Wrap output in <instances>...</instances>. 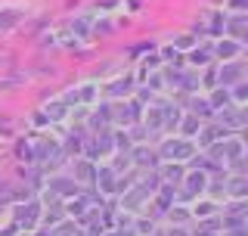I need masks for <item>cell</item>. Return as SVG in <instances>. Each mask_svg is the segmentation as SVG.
<instances>
[{"label":"cell","instance_id":"1","mask_svg":"<svg viewBox=\"0 0 248 236\" xmlns=\"http://www.w3.org/2000/svg\"><path fill=\"white\" fill-rule=\"evenodd\" d=\"M161 152H165L168 159H170V155H174V159H186V155L192 152V146L186 143V140H168V143L161 146Z\"/></svg>","mask_w":248,"mask_h":236},{"label":"cell","instance_id":"2","mask_svg":"<svg viewBox=\"0 0 248 236\" xmlns=\"http://www.w3.org/2000/svg\"><path fill=\"white\" fill-rule=\"evenodd\" d=\"M217 56H220V59H232V56H236V53H239V44H232V41H220V44H217Z\"/></svg>","mask_w":248,"mask_h":236},{"label":"cell","instance_id":"3","mask_svg":"<svg viewBox=\"0 0 248 236\" xmlns=\"http://www.w3.org/2000/svg\"><path fill=\"white\" fill-rule=\"evenodd\" d=\"M239 75H242V72H239L236 66H227V68L220 72V81H227V84H236V81H239Z\"/></svg>","mask_w":248,"mask_h":236},{"label":"cell","instance_id":"4","mask_svg":"<svg viewBox=\"0 0 248 236\" xmlns=\"http://www.w3.org/2000/svg\"><path fill=\"white\" fill-rule=\"evenodd\" d=\"M180 174H183L180 165H168V168H165V177H168V180H180Z\"/></svg>","mask_w":248,"mask_h":236},{"label":"cell","instance_id":"5","mask_svg":"<svg viewBox=\"0 0 248 236\" xmlns=\"http://www.w3.org/2000/svg\"><path fill=\"white\" fill-rule=\"evenodd\" d=\"M211 103H214V106H227V103H230V93H227V90H217Z\"/></svg>","mask_w":248,"mask_h":236},{"label":"cell","instance_id":"6","mask_svg":"<svg viewBox=\"0 0 248 236\" xmlns=\"http://www.w3.org/2000/svg\"><path fill=\"white\" fill-rule=\"evenodd\" d=\"M199 131V121H196V118H186V121H183V134H196Z\"/></svg>","mask_w":248,"mask_h":236},{"label":"cell","instance_id":"7","mask_svg":"<svg viewBox=\"0 0 248 236\" xmlns=\"http://www.w3.org/2000/svg\"><path fill=\"white\" fill-rule=\"evenodd\" d=\"M127 90H130V81H118V84H112L108 93H127Z\"/></svg>","mask_w":248,"mask_h":236},{"label":"cell","instance_id":"8","mask_svg":"<svg viewBox=\"0 0 248 236\" xmlns=\"http://www.w3.org/2000/svg\"><path fill=\"white\" fill-rule=\"evenodd\" d=\"M189 186L192 190H202V186H205V177H189Z\"/></svg>","mask_w":248,"mask_h":236},{"label":"cell","instance_id":"9","mask_svg":"<svg viewBox=\"0 0 248 236\" xmlns=\"http://www.w3.org/2000/svg\"><path fill=\"white\" fill-rule=\"evenodd\" d=\"M16 19H19V16H16V13H3V19H0V22H6L3 28H10V22H16Z\"/></svg>","mask_w":248,"mask_h":236},{"label":"cell","instance_id":"10","mask_svg":"<svg viewBox=\"0 0 248 236\" xmlns=\"http://www.w3.org/2000/svg\"><path fill=\"white\" fill-rule=\"evenodd\" d=\"M236 97H248V84H239V87H236Z\"/></svg>","mask_w":248,"mask_h":236},{"label":"cell","instance_id":"11","mask_svg":"<svg viewBox=\"0 0 248 236\" xmlns=\"http://www.w3.org/2000/svg\"><path fill=\"white\" fill-rule=\"evenodd\" d=\"M232 6H248V0H232Z\"/></svg>","mask_w":248,"mask_h":236}]
</instances>
